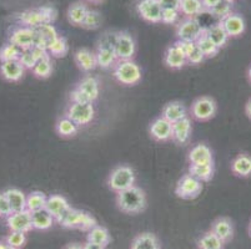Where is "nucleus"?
I'll return each instance as SVG.
<instances>
[{"label": "nucleus", "mask_w": 251, "mask_h": 249, "mask_svg": "<svg viewBox=\"0 0 251 249\" xmlns=\"http://www.w3.org/2000/svg\"><path fill=\"white\" fill-rule=\"evenodd\" d=\"M47 196L43 193V192H31L30 195L26 196V209L29 212H35L39 209L45 208V204H47Z\"/></svg>", "instance_id": "38"}, {"label": "nucleus", "mask_w": 251, "mask_h": 249, "mask_svg": "<svg viewBox=\"0 0 251 249\" xmlns=\"http://www.w3.org/2000/svg\"><path fill=\"white\" fill-rule=\"evenodd\" d=\"M180 18V11L179 10H173V9H164L163 15H161V23L164 24H175L177 23Z\"/></svg>", "instance_id": "47"}, {"label": "nucleus", "mask_w": 251, "mask_h": 249, "mask_svg": "<svg viewBox=\"0 0 251 249\" xmlns=\"http://www.w3.org/2000/svg\"><path fill=\"white\" fill-rule=\"evenodd\" d=\"M131 249H160V244L155 234L145 232L134 238Z\"/></svg>", "instance_id": "28"}, {"label": "nucleus", "mask_w": 251, "mask_h": 249, "mask_svg": "<svg viewBox=\"0 0 251 249\" xmlns=\"http://www.w3.org/2000/svg\"><path fill=\"white\" fill-rule=\"evenodd\" d=\"M6 243H3V242H0V249H5Z\"/></svg>", "instance_id": "56"}, {"label": "nucleus", "mask_w": 251, "mask_h": 249, "mask_svg": "<svg viewBox=\"0 0 251 249\" xmlns=\"http://www.w3.org/2000/svg\"><path fill=\"white\" fill-rule=\"evenodd\" d=\"M25 68L22 65L19 60H13V61H5L1 63L0 65V74L6 81L17 82L22 80L24 76Z\"/></svg>", "instance_id": "18"}, {"label": "nucleus", "mask_w": 251, "mask_h": 249, "mask_svg": "<svg viewBox=\"0 0 251 249\" xmlns=\"http://www.w3.org/2000/svg\"><path fill=\"white\" fill-rule=\"evenodd\" d=\"M205 30H206L207 36L214 41V44L219 49H221V47H224L227 44V41H229L230 38L226 31H225V29H224L223 25H221V23L214 24L209 27H205Z\"/></svg>", "instance_id": "29"}, {"label": "nucleus", "mask_w": 251, "mask_h": 249, "mask_svg": "<svg viewBox=\"0 0 251 249\" xmlns=\"http://www.w3.org/2000/svg\"><path fill=\"white\" fill-rule=\"evenodd\" d=\"M207 13H210L211 15H213L214 18H218V19H220V22L223 19H225V18L227 17V15H230V14L232 13V6L230 3H226V1H220V3L218 4L216 6H214L213 9H210Z\"/></svg>", "instance_id": "42"}, {"label": "nucleus", "mask_w": 251, "mask_h": 249, "mask_svg": "<svg viewBox=\"0 0 251 249\" xmlns=\"http://www.w3.org/2000/svg\"><path fill=\"white\" fill-rule=\"evenodd\" d=\"M56 132L61 137H74L79 131V126L67 116H63L56 122Z\"/></svg>", "instance_id": "37"}, {"label": "nucleus", "mask_w": 251, "mask_h": 249, "mask_svg": "<svg viewBox=\"0 0 251 249\" xmlns=\"http://www.w3.org/2000/svg\"><path fill=\"white\" fill-rule=\"evenodd\" d=\"M248 76H249V80H250V82H251V66H250V68H249V71H248Z\"/></svg>", "instance_id": "57"}, {"label": "nucleus", "mask_w": 251, "mask_h": 249, "mask_svg": "<svg viewBox=\"0 0 251 249\" xmlns=\"http://www.w3.org/2000/svg\"><path fill=\"white\" fill-rule=\"evenodd\" d=\"M150 136L157 142H165L171 140L173 135V123L169 122L163 116L155 118L149 127Z\"/></svg>", "instance_id": "14"}, {"label": "nucleus", "mask_w": 251, "mask_h": 249, "mask_svg": "<svg viewBox=\"0 0 251 249\" xmlns=\"http://www.w3.org/2000/svg\"><path fill=\"white\" fill-rule=\"evenodd\" d=\"M74 60L77 68L83 70V71L89 72L93 71L98 66L97 64V56L95 52H91L88 49H79L74 54Z\"/></svg>", "instance_id": "23"}, {"label": "nucleus", "mask_w": 251, "mask_h": 249, "mask_svg": "<svg viewBox=\"0 0 251 249\" xmlns=\"http://www.w3.org/2000/svg\"><path fill=\"white\" fill-rule=\"evenodd\" d=\"M20 54H22V49L9 41L8 44L3 45L0 49V61L5 63V61L19 60Z\"/></svg>", "instance_id": "40"}, {"label": "nucleus", "mask_w": 251, "mask_h": 249, "mask_svg": "<svg viewBox=\"0 0 251 249\" xmlns=\"http://www.w3.org/2000/svg\"><path fill=\"white\" fill-rule=\"evenodd\" d=\"M58 223L67 229H81L88 232L98 226L97 221L91 214L75 208H70Z\"/></svg>", "instance_id": "4"}, {"label": "nucleus", "mask_w": 251, "mask_h": 249, "mask_svg": "<svg viewBox=\"0 0 251 249\" xmlns=\"http://www.w3.org/2000/svg\"><path fill=\"white\" fill-rule=\"evenodd\" d=\"M108 186L115 193L125 191L130 187L135 186V172L129 166H118L111 171L108 180Z\"/></svg>", "instance_id": "5"}, {"label": "nucleus", "mask_w": 251, "mask_h": 249, "mask_svg": "<svg viewBox=\"0 0 251 249\" xmlns=\"http://www.w3.org/2000/svg\"><path fill=\"white\" fill-rule=\"evenodd\" d=\"M101 22H102L101 15H100L98 11L89 10L88 15H86L85 20H84V23L81 26H83L84 29H88V30H95V29L100 27Z\"/></svg>", "instance_id": "43"}, {"label": "nucleus", "mask_w": 251, "mask_h": 249, "mask_svg": "<svg viewBox=\"0 0 251 249\" xmlns=\"http://www.w3.org/2000/svg\"><path fill=\"white\" fill-rule=\"evenodd\" d=\"M89 10L90 9L84 3H74L68 9V20L75 26H81Z\"/></svg>", "instance_id": "30"}, {"label": "nucleus", "mask_w": 251, "mask_h": 249, "mask_svg": "<svg viewBox=\"0 0 251 249\" xmlns=\"http://www.w3.org/2000/svg\"><path fill=\"white\" fill-rule=\"evenodd\" d=\"M204 11L201 0H181L180 14L185 15V18H196Z\"/></svg>", "instance_id": "34"}, {"label": "nucleus", "mask_w": 251, "mask_h": 249, "mask_svg": "<svg viewBox=\"0 0 251 249\" xmlns=\"http://www.w3.org/2000/svg\"><path fill=\"white\" fill-rule=\"evenodd\" d=\"M198 248L199 249H224V242L216 236L213 230L204 233L198 239Z\"/></svg>", "instance_id": "36"}, {"label": "nucleus", "mask_w": 251, "mask_h": 249, "mask_svg": "<svg viewBox=\"0 0 251 249\" xmlns=\"http://www.w3.org/2000/svg\"><path fill=\"white\" fill-rule=\"evenodd\" d=\"M63 249H83V246L79 243H70V244H67Z\"/></svg>", "instance_id": "55"}, {"label": "nucleus", "mask_w": 251, "mask_h": 249, "mask_svg": "<svg viewBox=\"0 0 251 249\" xmlns=\"http://www.w3.org/2000/svg\"><path fill=\"white\" fill-rule=\"evenodd\" d=\"M205 27L201 26L196 18H185L177 23L176 36L180 41H196L204 33Z\"/></svg>", "instance_id": "9"}, {"label": "nucleus", "mask_w": 251, "mask_h": 249, "mask_svg": "<svg viewBox=\"0 0 251 249\" xmlns=\"http://www.w3.org/2000/svg\"><path fill=\"white\" fill-rule=\"evenodd\" d=\"M191 135V120L189 117H185L177 122L173 123V135L171 140L179 145H185L190 138Z\"/></svg>", "instance_id": "20"}, {"label": "nucleus", "mask_w": 251, "mask_h": 249, "mask_svg": "<svg viewBox=\"0 0 251 249\" xmlns=\"http://www.w3.org/2000/svg\"><path fill=\"white\" fill-rule=\"evenodd\" d=\"M70 120L74 121L77 126H86L95 117V109L93 102H84V104H76L72 102L68 106L65 115Z\"/></svg>", "instance_id": "6"}, {"label": "nucleus", "mask_w": 251, "mask_h": 249, "mask_svg": "<svg viewBox=\"0 0 251 249\" xmlns=\"http://www.w3.org/2000/svg\"><path fill=\"white\" fill-rule=\"evenodd\" d=\"M116 204L119 209L127 214L141 213L147 208V196L139 187L133 186L116 193Z\"/></svg>", "instance_id": "1"}, {"label": "nucleus", "mask_w": 251, "mask_h": 249, "mask_svg": "<svg viewBox=\"0 0 251 249\" xmlns=\"http://www.w3.org/2000/svg\"><path fill=\"white\" fill-rule=\"evenodd\" d=\"M231 171L237 177H250L251 176V156L248 154L237 155L231 162Z\"/></svg>", "instance_id": "25"}, {"label": "nucleus", "mask_w": 251, "mask_h": 249, "mask_svg": "<svg viewBox=\"0 0 251 249\" xmlns=\"http://www.w3.org/2000/svg\"><path fill=\"white\" fill-rule=\"evenodd\" d=\"M35 29L29 26H18L11 31L9 36V41L17 45L22 50H29L34 47L35 43Z\"/></svg>", "instance_id": "12"}, {"label": "nucleus", "mask_w": 251, "mask_h": 249, "mask_svg": "<svg viewBox=\"0 0 251 249\" xmlns=\"http://www.w3.org/2000/svg\"><path fill=\"white\" fill-rule=\"evenodd\" d=\"M72 208L65 197L60 195H51L47 198L45 209L54 217L56 222H59L63 216Z\"/></svg>", "instance_id": "15"}, {"label": "nucleus", "mask_w": 251, "mask_h": 249, "mask_svg": "<svg viewBox=\"0 0 251 249\" xmlns=\"http://www.w3.org/2000/svg\"><path fill=\"white\" fill-rule=\"evenodd\" d=\"M31 71L39 79H48L52 71L51 56H48V58L36 61L35 66H34Z\"/></svg>", "instance_id": "39"}, {"label": "nucleus", "mask_w": 251, "mask_h": 249, "mask_svg": "<svg viewBox=\"0 0 251 249\" xmlns=\"http://www.w3.org/2000/svg\"><path fill=\"white\" fill-rule=\"evenodd\" d=\"M68 43L67 40L63 38V36H59L56 40H54L51 44L48 47V51H49L50 56H54V58H63L65 56L68 52Z\"/></svg>", "instance_id": "41"}, {"label": "nucleus", "mask_w": 251, "mask_h": 249, "mask_svg": "<svg viewBox=\"0 0 251 249\" xmlns=\"http://www.w3.org/2000/svg\"><path fill=\"white\" fill-rule=\"evenodd\" d=\"M113 75L119 84L134 86L141 80V68L133 60L118 61L113 68Z\"/></svg>", "instance_id": "3"}, {"label": "nucleus", "mask_w": 251, "mask_h": 249, "mask_svg": "<svg viewBox=\"0 0 251 249\" xmlns=\"http://www.w3.org/2000/svg\"><path fill=\"white\" fill-rule=\"evenodd\" d=\"M201 191L202 182L191 176L190 173L182 176L177 182L176 188H175L176 196L182 200H194L201 193Z\"/></svg>", "instance_id": "8"}, {"label": "nucleus", "mask_w": 251, "mask_h": 249, "mask_svg": "<svg viewBox=\"0 0 251 249\" xmlns=\"http://www.w3.org/2000/svg\"><path fill=\"white\" fill-rule=\"evenodd\" d=\"M115 54L119 61L133 60L136 51L135 40L129 33L122 31L118 34V40L115 44Z\"/></svg>", "instance_id": "11"}, {"label": "nucleus", "mask_w": 251, "mask_h": 249, "mask_svg": "<svg viewBox=\"0 0 251 249\" xmlns=\"http://www.w3.org/2000/svg\"><path fill=\"white\" fill-rule=\"evenodd\" d=\"M89 1H91V3H101L102 0H89Z\"/></svg>", "instance_id": "58"}, {"label": "nucleus", "mask_w": 251, "mask_h": 249, "mask_svg": "<svg viewBox=\"0 0 251 249\" xmlns=\"http://www.w3.org/2000/svg\"><path fill=\"white\" fill-rule=\"evenodd\" d=\"M83 249H105V247L98 246V244L90 243V242H86L85 244H83Z\"/></svg>", "instance_id": "53"}, {"label": "nucleus", "mask_w": 251, "mask_h": 249, "mask_svg": "<svg viewBox=\"0 0 251 249\" xmlns=\"http://www.w3.org/2000/svg\"><path fill=\"white\" fill-rule=\"evenodd\" d=\"M5 242L8 246L20 249L26 243V237H25V233L23 232H10V234L6 237Z\"/></svg>", "instance_id": "44"}, {"label": "nucleus", "mask_w": 251, "mask_h": 249, "mask_svg": "<svg viewBox=\"0 0 251 249\" xmlns=\"http://www.w3.org/2000/svg\"><path fill=\"white\" fill-rule=\"evenodd\" d=\"M218 105L215 100L209 96H201L196 99L190 107V113L195 120L198 121H209L216 115Z\"/></svg>", "instance_id": "7"}, {"label": "nucleus", "mask_w": 251, "mask_h": 249, "mask_svg": "<svg viewBox=\"0 0 251 249\" xmlns=\"http://www.w3.org/2000/svg\"><path fill=\"white\" fill-rule=\"evenodd\" d=\"M4 193L8 197L13 212H19L26 209V196L24 195V192H22L18 188H9Z\"/></svg>", "instance_id": "31"}, {"label": "nucleus", "mask_w": 251, "mask_h": 249, "mask_svg": "<svg viewBox=\"0 0 251 249\" xmlns=\"http://www.w3.org/2000/svg\"><path fill=\"white\" fill-rule=\"evenodd\" d=\"M186 113H188L186 107H185L184 104L179 101L169 102V104H166L163 107V111H161V116L171 123H175L177 121L182 120V118L188 117Z\"/></svg>", "instance_id": "21"}, {"label": "nucleus", "mask_w": 251, "mask_h": 249, "mask_svg": "<svg viewBox=\"0 0 251 249\" xmlns=\"http://www.w3.org/2000/svg\"><path fill=\"white\" fill-rule=\"evenodd\" d=\"M136 10L145 22L152 24L161 23L164 9L159 3V0H139L136 4Z\"/></svg>", "instance_id": "10"}, {"label": "nucleus", "mask_w": 251, "mask_h": 249, "mask_svg": "<svg viewBox=\"0 0 251 249\" xmlns=\"http://www.w3.org/2000/svg\"><path fill=\"white\" fill-rule=\"evenodd\" d=\"M11 213H13L11 205L10 203H9L6 195L3 192V193H0V216L9 217Z\"/></svg>", "instance_id": "49"}, {"label": "nucleus", "mask_w": 251, "mask_h": 249, "mask_svg": "<svg viewBox=\"0 0 251 249\" xmlns=\"http://www.w3.org/2000/svg\"><path fill=\"white\" fill-rule=\"evenodd\" d=\"M5 249H18V248H15V247H11V246H8V244H6Z\"/></svg>", "instance_id": "59"}, {"label": "nucleus", "mask_w": 251, "mask_h": 249, "mask_svg": "<svg viewBox=\"0 0 251 249\" xmlns=\"http://www.w3.org/2000/svg\"><path fill=\"white\" fill-rule=\"evenodd\" d=\"M18 19L23 26L36 29L43 24H52L56 19V11L52 6H40V8L23 11L18 15Z\"/></svg>", "instance_id": "2"}, {"label": "nucleus", "mask_w": 251, "mask_h": 249, "mask_svg": "<svg viewBox=\"0 0 251 249\" xmlns=\"http://www.w3.org/2000/svg\"><path fill=\"white\" fill-rule=\"evenodd\" d=\"M224 1H226V3L232 4V3H234V1H236V0H224Z\"/></svg>", "instance_id": "60"}, {"label": "nucleus", "mask_w": 251, "mask_h": 249, "mask_svg": "<svg viewBox=\"0 0 251 249\" xmlns=\"http://www.w3.org/2000/svg\"><path fill=\"white\" fill-rule=\"evenodd\" d=\"M189 162L190 164H204V163H214L213 152L209 146L204 143L195 145L189 151Z\"/></svg>", "instance_id": "19"}, {"label": "nucleus", "mask_w": 251, "mask_h": 249, "mask_svg": "<svg viewBox=\"0 0 251 249\" xmlns=\"http://www.w3.org/2000/svg\"><path fill=\"white\" fill-rule=\"evenodd\" d=\"M6 225L10 232L28 233L34 229L33 223H31V213L28 209L13 212L10 216L6 217Z\"/></svg>", "instance_id": "13"}, {"label": "nucleus", "mask_w": 251, "mask_h": 249, "mask_svg": "<svg viewBox=\"0 0 251 249\" xmlns=\"http://www.w3.org/2000/svg\"><path fill=\"white\" fill-rule=\"evenodd\" d=\"M55 219L45 208L39 209V211L31 212V223H33L34 229L47 230L52 227Z\"/></svg>", "instance_id": "27"}, {"label": "nucleus", "mask_w": 251, "mask_h": 249, "mask_svg": "<svg viewBox=\"0 0 251 249\" xmlns=\"http://www.w3.org/2000/svg\"><path fill=\"white\" fill-rule=\"evenodd\" d=\"M95 56H97V64L100 68L102 70H108L115 66L118 63V58H116L115 50L113 47H97L95 51Z\"/></svg>", "instance_id": "24"}, {"label": "nucleus", "mask_w": 251, "mask_h": 249, "mask_svg": "<svg viewBox=\"0 0 251 249\" xmlns=\"http://www.w3.org/2000/svg\"><path fill=\"white\" fill-rule=\"evenodd\" d=\"M86 239H88V242H90V243L98 244V246L101 247H106L111 241L109 230L105 227H101V226H95L94 228H91L88 232Z\"/></svg>", "instance_id": "32"}, {"label": "nucleus", "mask_w": 251, "mask_h": 249, "mask_svg": "<svg viewBox=\"0 0 251 249\" xmlns=\"http://www.w3.org/2000/svg\"><path fill=\"white\" fill-rule=\"evenodd\" d=\"M245 113L246 116L251 120V97L248 100V102H246L245 105Z\"/></svg>", "instance_id": "54"}, {"label": "nucleus", "mask_w": 251, "mask_h": 249, "mask_svg": "<svg viewBox=\"0 0 251 249\" xmlns=\"http://www.w3.org/2000/svg\"><path fill=\"white\" fill-rule=\"evenodd\" d=\"M220 1H223V0H201L202 6H204L205 11H209L210 9H213L214 6L218 5Z\"/></svg>", "instance_id": "52"}, {"label": "nucleus", "mask_w": 251, "mask_h": 249, "mask_svg": "<svg viewBox=\"0 0 251 249\" xmlns=\"http://www.w3.org/2000/svg\"><path fill=\"white\" fill-rule=\"evenodd\" d=\"M19 61L22 63V65L24 66L25 70H33V68L35 66V64H36V59H35V56H34L31 49L22 50Z\"/></svg>", "instance_id": "46"}, {"label": "nucleus", "mask_w": 251, "mask_h": 249, "mask_svg": "<svg viewBox=\"0 0 251 249\" xmlns=\"http://www.w3.org/2000/svg\"><path fill=\"white\" fill-rule=\"evenodd\" d=\"M211 230L224 243L231 241L232 237H234V225L229 218H225V217L216 219L215 222L211 225Z\"/></svg>", "instance_id": "22"}, {"label": "nucleus", "mask_w": 251, "mask_h": 249, "mask_svg": "<svg viewBox=\"0 0 251 249\" xmlns=\"http://www.w3.org/2000/svg\"><path fill=\"white\" fill-rule=\"evenodd\" d=\"M164 63H165V65L168 68H173V70H180V68H182L188 64L186 55L182 51L180 45L177 44V41L174 45H171L170 47H168V50L165 51V55H164Z\"/></svg>", "instance_id": "16"}, {"label": "nucleus", "mask_w": 251, "mask_h": 249, "mask_svg": "<svg viewBox=\"0 0 251 249\" xmlns=\"http://www.w3.org/2000/svg\"><path fill=\"white\" fill-rule=\"evenodd\" d=\"M70 101L72 102H76V104H84V102H90L89 99L84 95L83 91H80L79 89L75 86L74 90L70 92Z\"/></svg>", "instance_id": "50"}, {"label": "nucleus", "mask_w": 251, "mask_h": 249, "mask_svg": "<svg viewBox=\"0 0 251 249\" xmlns=\"http://www.w3.org/2000/svg\"><path fill=\"white\" fill-rule=\"evenodd\" d=\"M76 88L80 91H83L84 95L88 97L90 102H94L95 100H98V97H99L100 86L97 77L85 76L79 84H77Z\"/></svg>", "instance_id": "26"}, {"label": "nucleus", "mask_w": 251, "mask_h": 249, "mask_svg": "<svg viewBox=\"0 0 251 249\" xmlns=\"http://www.w3.org/2000/svg\"><path fill=\"white\" fill-rule=\"evenodd\" d=\"M249 236L251 237V222H250V226H249Z\"/></svg>", "instance_id": "61"}, {"label": "nucleus", "mask_w": 251, "mask_h": 249, "mask_svg": "<svg viewBox=\"0 0 251 249\" xmlns=\"http://www.w3.org/2000/svg\"><path fill=\"white\" fill-rule=\"evenodd\" d=\"M220 23L229 35V38H237L245 31V20L239 14L231 13Z\"/></svg>", "instance_id": "17"}, {"label": "nucleus", "mask_w": 251, "mask_h": 249, "mask_svg": "<svg viewBox=\"0 0 251 249\" xmlns=\"http://www.w3.org/2000/svg\"><path fill=\"white\" fill-rule=\"evenodd\" d=\"M189 173L201 182L210 181L214 176V163L190 164Z\"/></svg>", "instance_id": "33"}, {"label": "nucleus", "mask_w": 251, "mask_h": 249, "mask_svg": "<svg viewBox=\"0 0 251 249\" xmlns=\"http://www.w3.org/2000/svg\"><path fill=\"white\" fill-rule=\"evenodd\" d=\"M205 59H206L205 58V55L202 54L201 50L198 47V45H196V46L191 50L190 54L186 56L188 64H191V65H199V64H201L202 61L205 60Z\"/></svg>", "instance_id": "48"}, {"label": "nucleus", "mask_w": 251, "mask_h": 249, "mask_svg": "<svg viewBox=\"0 0 251 249\" xmlns=\"http://www.w3.org/2000/svg\"><path fill=\"white\" fill-rule=\"evenodd\" d=\"M159 3L163 6V9H173V10L180 11L181 0H159Z\"/></svg>", "instance_id": "51"}, {"label": "nucleus", "mask_w": 251, "mask_h": 249, "mask_svg": "<svg viewBox=\"0 0 251 249\" xmlns=\"http://www.w3.org/2000/svg\"><path fill=\"white\" fill-rule=\"evenodd\" d=\"M198 47L201 50L202 54L205 55V58H214L216 56L219 52V47L214 44V41L207 36L206 30H204V33L199 36V39L195 41Z\"/></svg>", "instance_id": "35"}, {"label": "nucleus", "mask_w": 251, "mask_h": 249, "mask_svg": "<svg viewBox=\"0 0 251 249\" xmlns=\"http://www.w3.org/2000/svg\"><path fill=\"white\" fill-rule=\"evenodd\" d=\"M118 34L115 31H106L100 36L99 41H98V46L100 47H113L115 49L116 40H118Z\"/></svg>", "instance_id": "45"}]
</instances>
